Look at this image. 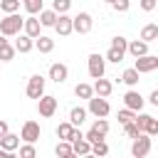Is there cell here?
<instances>
[{
    "label": "cell",
    "instance_id": "obj_1",
    "mask_svg": "<svg viewBox=\"0 0 158 158\" xmlns=\"http://www.w3.org/2000/svg\"><path fill=\"white\" fill-rule=\"evenodd\" d=\"M22 20H25V17H20L17 12H7V15L0 20V35H5V37L20 35V32H22Z\"/></svg>",
    "mask_w": 158,
    "mask_h": 158
},
{
    "label": "cell",
    "instance_id": "obj_2",
    "mask_svg": "<svg viewBox=\"0 0 158 158\" xmlns=\"http://www.w3.org/2000/svg\"><path fill=\"white\" fill-rule=\"evenodd\" d=\"M151 146H153V136H148V133H138L136 138H133V143H131V156L133 158H146L148 153H151Z\"/></svg>",
    "mask_w": 158,
    "mask_h": 158
},
{
    "label": "cell",
    "instance_id": "obj_3",
    "mask_svg": "<svg viewBox=\"0 0 158 158\" xmlns=\"http://www.w3.org/2000/svg\"><path fill=\"white\" fill-rule=\"evenodd\" d=\"M89 101V106H86V114H91V116H96V118H106L109 116V111H111V106H109V101H106V96H89L86 99Z\"/></svg>",
    "mask_w": 158,
    "mask_h": 158
},
{
    "label": "cell",
    "instance_id": "obj_4",
    "mask_svg": "<svg viewBox=\"0 0 158 158\" xmlns=\"http://www.w3.org/2000/svg\"><path fill=\"white\" fill-rule=\"evenodd\" d=\"M109 128H111V126H109V121L101 116V118H96V121L91 123V128L84 133V138H86L89 143H94V141H101V138H106V136H109Z\"/></svg>",
    "mask_w": 158,
    "mask_h": 158
},
{
    "label": "cell",
    "instance_id": "obj_5",
    "mask_svg": "<svg viewBox=\"0 0 158 158\" xmlns=\"http://www.w3.org/2000/svg\"><path fill=\"white\" fill-rule=\"evenodd\" d=\"M86 69H89V77L91 79H99V77L106 74V59L99 52H91L89 59H86Z\"/></svg>",
    "mask_w": 158,
    "mask_h": 158
},
{
    "label": "cell",
    "instance_id": "obj_6",
    "mask_svg": "<svg viewBox=\"0 0 158 158\" xmlns=\"http://www.w3.org/2000/svg\"><path fill=\"white\" fill-rule=\"evenodd\" d=\"M91 27H94V20H91V15H89V12H79V15H74V17H72V32L89 35V32H91Z\"/></svg>",
    "mask_w": 158,
    "mask_h": 158
},
{
    "label": "cell",
    "instance_id": "obj_7",
    "mask_svg": "<svg viewBox=\"0 0 158 158\" xmlns=\"http://www.w3.org/2000/svg\"><path fill=\"white\" fill-rule=\"evenodd\" d=\"M37 111H40V116H44V118L54 116V114H57V96L42 94V96L37 99Z\"/></svg>",
    "mask_w": 158,
    "mask_h": 158
},
{
    "label": "cell",
    "instance_id": "obj_8",
    "mask_svg": "<svg viewBox=\"0 0 158 158\" xmlns=\"http://www.w3.org/2000/svg\"><path fill=\"white\" fill-rule=\"evenodd\" d=\"M133 69H136L138 74L156 72V69H158V57H156V54H141V57H136V64H133Z\"/></svg>",
    "mask_w": 158,
    "mask_h": 158
},
{
    "label": "cell",
    "instance_id": "obj_9",
    "mask_svg": "<svg viewBox=\"0 0 158 158\" xmlns=\"http://www.w3.org/2000/svg\"><path fill=\"white\" fill-rule=\"evenodd\" d=\"M25 94H27L30 99H40V96L44 94V77H42V74H32V77L27 79Z\"/></svg>",
    "mask_w": 158,
    "mask_h": 158
},
{
    "label": "cell",
    "instance_id": "obj_10",
    "mask_svg": "<svg viewBox=\"0 0 158 158\" xmlns=\"http://www.w3.org/2000/svg\"><path fill=\"white\" fill-rule=\"evenodd\" d=\"M40 133H42V128H40L37 121H25V123H22V131H20V141L35 143V141L40 138Z\"/></svg>",
    "mask_w": 158,
    "mask_h": 158
},
{
    "label": "cell",
    "instance_id": "obj_11",
    "mask_svg": "<svg viewBox=\"0 0 158 158\" xmlns=\"http://www.w3.org/2000/svg\"><path fill=\"white\" fill-rule=\"evenodd\" d=\"M49 79L54 81V84H64L67 81V77H69V67L67 64H62V62H54V64H49Z\"/></svg>",
    "mask_w": 158,
    "mask_h": 158
},
{
    "label": "cell",
    "instance_id": "obj_12",
    "mask_svg": "<svg viewBox=\"0 0 158 158\" xmlns=\"http://www.w3.org/2000/svg\"><path fill=\"white\" fill-rule=\"evenodd\" d=\"M123 104H126V109H131V111H141L143 109V104H146V99L131 86L126 94H123Z\"/></svg>",
    "mask_w": 158,
    "mask_h": 158
},
{
    "label": "cell",
    "instance_id": "obj_13",
    "mask_svg": "<svg viewBox=\"0 0 158 158\" xmlns=\"http://www.w3.org/2000/svg\"><path fill=\"white\" fill-rule=\"evenodd\" d=\"M52 27L57 30V35H59V37H67V35H72V17H69L67 12H59Z\"/></svg>",
    "mask_w": 158,
    "mask_h": 158
},
{
    "label": "cell",
    "instance_id": "obj_14",
    "mask_svg": "<svg viewBox=\"0 0 158 158\" xmlns=\"http://www.w3.org/2000/svg\"><path fill=\"white\" fill-rule=\"evenodd\" d=\"M17 40H15V52H20V54H27V52H32L35 49V40L30 37V35H15Z\"/></svg>",
    "mask_w": 158,
    "mask_h": 158
},
{
    "label": "cell",
    "instance_id": "obj_15",
    "mask_svg": "<svg viewBox=\"0 0 158 158\" xmlns=\"http://www.w3.org/2000/svg\"><path fill=\"white\" fill-rule=\"evenodd\" d=\"M91 91H94L96 96H111V91H114V84H111L109 79H104V77H99V79H94V84H91Z\"/></svg>",
    "mask_w": 158,
    "mask_h": 158
},
{
    "label": "cell",
    "instance_id": "obj_16",
    "mask_svg": "<svg viewBox=\"0 0 158 158\" xmlns=\"http://www.w3.org/2000/svg\"><path fill=\"white\" fill-rule=\"evenodd\" d=\"M40 27H42V25H40L37 15H30V17H25V20H22V32H25V35H30L32 40L40 35Z\"/></svg>",
    "mask_w": 158,
    "mask_h": 158
},
{
    "label": "cell",
    "instance_id": "obj_17",
    "mask_svg": "<svg viewBox=\"0 0 158 158\" xmlns=\"http://www.w3.org/2000/svg\"><path fill=\"white\" fill-rule=\"evenodd\" d=\"M17 146H20V133H5V136H0V148H5V151H10V153H15L17 151Z\"/></svg>",
    "mask_w": 158,
    "mask_h": 158
},
{
    "label": "cell",
    "instance_id": "obj_18",
    "mask_svg": "<svg viewBox=\"0 0 158 158\" xmlns=\"http://www.w3.org/2000/svg\"><path fill=\"white\" fill-rule=\"evenodd\" d=\"M35 49H40L42 54H49V52L54 49V40L47 37V35H37V37H35Z\"/></svg>",
    "mask_w": 158,
    "mask_h": 158
},
{
    "label": "cell",
    "instance_id": "obj_19",
    "mask_svg": "<svg viewBox=\"0 0 158 158\" xmlns=\"http://www.w3.org/2000/svg\"><path fill=\"white\" fill-rule=\"evenodd\" d=\"M72 143V153L74 156H89V151H91V143L81 136V138H74V141H69Z\"/></svg>",
    "mask_w": 158,
    "mask_h": 158
},
{
    "label": "cell",
    "instance_id": "obj_20",
    "mask_svg": "<svg viewBox=\"0 0 158 158\" xmlns=\"http://www.w3.org/2000/svg\"><path fill=\"white\" fill-rule=\"evenodd\" d=\"M126 52H128V54H133V57L148 54V42H143V40H133V42H128V44H126Z\"/></svg>",
    "mask_w": 158,
    "mask_h": 158
},
{
    "label": "cell",
    "instance_id": "obj_21",
    "mask_svg": "<svg viewBox=\"0 0 158 158\" xmlns=\"http://www.w3.org/2000/svg\"><path fill=\"white\" fill-rule=\"evenodd\" d=\"M86 121V109L84 106H72L69 109V123L72 126H81Z\"/></svg>",
    "mask_w": 158,
    "mask_h": 158
},
{
    "label": "cell",
    "instance_id": "obj_22",
    "mask_svg": "<svg viewBox=\"0 0 158 158\" xmlns=\"http://www.w3.org/2000/svg\"><path fill=\"white\" fill-rule=\"evenodd\" d=\"M141 40L143 42H156L158 40V25L156 22H148V25H143V30H141Z\"/></svg>",
    "mask_w": 158,
    "mask_h": 158
},
{
    "label": "cell",
    "instance_id": "obj_23",
    "mask_svg": "<svg viewBox=\"0 0 158 158\" xmlns=\"http://www.w3.org/2000/svg\"><path fill=\"white\" fill-rule=\"evenodd\" d=\"M37 15H40L37 20H40V25H42V27H52V25H54V20H57V12H54V10H44V7H42Z\"/></svg>",
    "mask_w": 158,
    "mask_h": 158
},
{
    "label": "cell",
    "instance_id": "obj_24",
    "mask_svg": "<svg viewBox=\"0 0 158 158\" xmlns=\"http://www.w3.org/2000/svg\"><path fill=\"white\" fill-rule=\"evenodd\" d=\"M74 128H77V126H72L69 121H62V123L57 126V136H59V141H72Z\"/></svg>",
    "mask_w": 158,
    "mask_h": 158
},
{
    "label": "cell",
    "instance_id": "obj_25",
    "mask_svg": "<svg viewBox=\"0 0 158 158\" xmlns=\"http://www.w3.org/2000/svg\"><path fill=\"white\" fill-rule=\"evenodd\" d=\"M141 131H143V133H148V136H156V133H158V118L148 114V116H146V121H143V126H141Z\"/></svg>",
    "mask_w": 158,
    "mask_h": 158
},
{
    "label": "cell",
    "instance_id": "obj_26",
    "mask_svg": "<svg viewBox=\"0 0 158 158\" xmlns=\"http://www.w3.org/2000/svg\"><path fill=\"white\" fill-rule=\"evenodd\" d=\"M121 81H123L126 86H136V84H138V72H136L133 67L123 69V74H121Z\"/></svg>",
    "mask_w": 158,
    "mask_h": 158
},
{
    "label": "cell",
    "instance_id": "obj_27",
    "mask_svg": "<svg viewBox=\"0 0 158 158\" xmlns=\"http://www.w3.org/2000/svg\"><path fill=\"white\" fill-rule=\"evenodd\" d=\"M89 156H99V158L109 156V146H106V141H104V138H101V141H94V143H91V151H89Z\"/></svg>",
    "mask_w": 158,
    "mask_h": 158
},
{
    "label": "cell",
    "instance_id": "obj_28",
    "mask_svg": "<svg viewBox=\"0 0 158 158\" xmlns=\"http://www.w3.org/2000/svg\"><path fill=\"white\" fill-rule=\"evenodd\" d=\"M123 57H126V52H121V49H116V47H109L106 54H104V59H106V62H114V64L123 62Z\"/></svg>",
    "mask_w": 158,
    "mask_h": 158
},
{
    "label": "cell",
    "instance_id": "obj_29",
    "mask_svg": "<svg viewBox=\"0 0 158 158\" xmlns=\"http://www.w3.org/2000/svg\"><path fill=\"white\" fill-rule=\"evenodd\" d=\"M54 153L59 156V158H72L74 153H72V143L69 141H59L57 146H54Z\"/></svg>",
    "mask_w": 158,
    "mask_h": 158
},
{
    "label": "cell",
    "instance_id": "obj_30",
    "mask_svg": "<svg viewBox=\"0 0 158 158\" xmlns=\"http://www.w3.org/2000/svg\"><path fill=\"white\" fill-rule=\"evenodd\" d=\"M74 94H77V99H89V96H94V91H91V84H77L74 86Z\"/></svg>",
    "mask_w": 158,
    "mask_h": 158
},
{
    "label": "cell",
    "instance_id": "obj_31",
    "mask_svg": "<svg viewBox=\"0 0 158 158\" xmlns=\"http://www.w3.org/2000/svg\"><path fill=\"white\" fill-rule=\"evenodd\" d=\"M15 47L10 44V42H5L2 47H0V62H10V59H15Z\"/></svg>",
    "mask_w": 158,
    "mask_h": 158
},
{
    "label": "cell",
    "instance_id": "obj_32",
    "mask_svg": "<svg viewBox=\"0 0 158 158\" xmlns=\"http://www.w3.org/2000/svg\"><path fill=\"white\" fill-rule=\"evenodd\" d=\"M20 5L30 12V15H37L42 10V0H20Z\"/></svg>",
    "mask_w": 158,
    "mask_h": 158
},
{
    "label": "cell",
    "instance_id": "obj_33",
    "mask_svg": "<svg viewBox=\"0 0 158 158\" xmlns=\"http://www.w3.org/2000/svg\"><path fill=\"white\" fill-rule=\"evenodd\" d=\"M0 10L7 15V12H17L20 10V0H0Z\"/></svg>",
    "mask_w": 158,
    "mask_h": 158
},
{
    "label": "cell",
    "instance_id": "obj_34",
    "mask_svg": "<svg viewBox=\"0 0 158 158\" xmlns=\"http://www.w3.org/2000/svg\"><path fill=\"white\" fill-rule=\"evenodd\" d=\"M69 7H72V0H54L52 2V10L59 15V12H69Z\"/></svg>",
    "mask_w": 158,
    "mask_h": 158
},
{
    "label": "cell",
    "instance_id": "obj_35",
    "mask_svg": "<svg viewBox=\"0 0 158 158\" xmlns=\"http://www.w3.org/2000/svg\"><path fill=\"white\" fill-rule=\"evenodd\" d=\"M133 116H136V111H131V109H121L116 118H118V123L123 126V123H128V121H133Z\"/></svg>",
    "mask_w": 158,
    "mask_h": 158
},
{
    "label": "cell",
    "instance_id": "obj_36",
    "mask_svg": "<svg viewBox=\"0 0 158 158\" xmlns=\"http://www.w3.org/2000/svg\"><path fill=\"white\" fill-rule=\"evenodd\" d=\"M17 148H20V158H35L37 156V151H35L32 143H25V146H17Z\"/></svg>",
    "mask_w": 158,
    "mask_h": 158
},
{
    "label": "cell",
    "instance_id": "obj_37",
    "mask_svg": "<svg viewBox=\"0 0 158 158\" xmlns=\"http://www.w3.org/2000/svg\"><path fill=\"white\" fill-rule=\"evenodd\" d=\"M123 133H126L128 138H136V136L141 133V128H138V126H136L133 121H128V123H123Z\"/></svg>",
    "mask_w": 158,
    "mask_h": 158
},
{
    "label": "cell",
    "instance_id": "obj_38",
    "mask_svg": "<svg viewBox=\"0 0 158 158\" xmlns=\"http://www.w3.org/2000/svg\"><path fill=\"white\" fill-rule=\"evenodd\" d=\"M126 44H128V40L121 37V35H116V37L111 40V47H116V49H121V52H126Z\"/></svg>",
    "mask_w": 158,
    "mask_h": 158
},
{
    "label": "cell",
    "instance_id": "obj_39",
    "mask_svg": "<svg viewBox=\"0 0 158 158\" xmlns=\"http://www.w3.org/2000/svg\"><path fill=\"white\" fill-rule=\"evenodd\" d=\"M128 5H131L128 0H114V2H111V7H114L116 12H126V10H128Z\"/></svg>",
    "mask_w": 158,
    "mask_h": 158
},
{
    "label": "cell",
    "instance_id": "obj_40",
    "mask_svg": "<svg viewBox=\"0 0 158 158\" xmlns=\"http://www.w3.org/2000/svg\"><path fill=\"white\" fill-rule=\"evenodd\" d=\"M156 5H158V0H141V10L143 12H153Z\"/></svg>",
    "mask_w": 158,
    "mask_h": 158
},
{
    "label": "cell",
    "instance_id": "obj_41",
    "mask_svg": "<svg viewBox=\"0 0 158 158\" xmlns=\"http://www.w3.org/2000/svg\"><path fill=\"white\" fill-rule=\"evenodd\" d=\"M148 101H151L153 106H158V89H153V91H151V96H148Z\"/></svg>",
    "mask_w": 158,
    "mask_h": 158
},
{
    "label": "cell",
    "instance_id": "obj_42",
    "mask_svg": "<svg viewBox=\"0 0 158 158\" xmlns=\"http://www.w3.org/2000/svg\"><path fill=\"white\" fill-rule=\"evenodd\" d=\"M7 131H10V126H7V121H2V118H0V136H5Z\"/></svg>",
    "mask_w": 158,
    "mask_h": 158
},
{
    "label": "cell",
    "instance_id": "obj_43",
    "mask_svg": "<svg viewBox=\"0 0 158 158\" xmlns=\"http://www.w3.org/2000/svg\"><path fill=\"white\" fill-rule=\"evenodd\" d=\"M10 156H12L10 151H5V148H0V158H10Z\"/></svg>",
    "mask_w": 158,
    "mask_h": 158
},
{
    "label": "cell",
    "instance_id": "obj_44",
    "mask_svg": "<svg viewBox=\"0 0 158 158\" xmlns=\"http://www.w3.org/2000/svg\"><path fill=\"white\" fill-rule=\"evenodd\" d=\"M5 42H7V37H5V35H0V47H2Z\"/></svg>",
    "mask_w": 158,
    "mask_h": 158
},
{
    "label": "cell",
    "instance_id": "obj_45",
    "mask_svg": "<svg viewBox=\"0 0 158 158\" xmlns=\"http://www.w3.org/2000/svg\"><path fill=\"white\" fill-rule=\"evenodd\" d=\"M104 2H109V5H111V2H114V0H104Z\"/></svg>",
    "mask_w": 158,
    "mask_h": 158
}]
</instances>
